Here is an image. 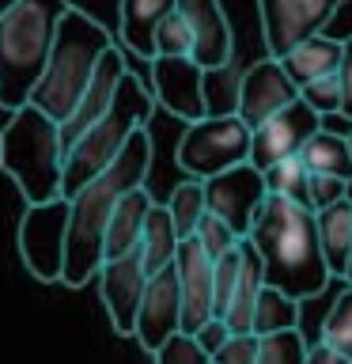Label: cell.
I'll list each match as a JSON object with an SVG mask.
<instances>
[{"label": "cell", "mask_w": 352, "mask_h": 364, "mask_svg": "<svg viewBox=\"0 0 352 364\" xmlns=\"http://www.w3.org/2000/svg\"><path fill=\"white\" fill-rule=\"evenodd\" d=\"M152 171V136L148 125L136 129L125 148L114 156V164L106 171H99L84 190H76V198L68 201V239H65V269L61 281L79 289L99 273L102 266V232L114 213L121 193H129L148 182Z\"/></svg>", "instance_id": "obj_1"}, {"label": "cell", "mask_w": 352, "mask_h": 364, "mask_svg": "<svg viewBox=\"0 0 352 364\" xmlns=\"http://www.w3.org/2000/svg\"><path fill=\"white\" fill-rule=\"evenodd\" d=\"M246 243L258 250L265 284L292 296L295 304L322 296L326 284L334 281L326 269L322 247H318L314 213L307 205L265 193V201H261L254 224L246 232Z\"/></svg>", "instance_id": "obj_2"}, {"label": "cell", "mask_w": 352, "mask_h": 364, "mask_svg": "<svg viewBox=\"0 0 352 364\" xmlns=\"http://www.w3.org/2000/svg\"><path fill=\"white\" fill-rule=\"evenodd\" d=\"M110 46H114L110 31L102 27L95 16H87V11H79V8H68L61 16V23H57L50 61H45L27 102L61 125L79 102L91 73H95V65H99V57L106 53Z\"/></svg>", "instance_id": "obj_3"}, {"label": "cell", "mask_w": 352, "mask_h": 364, "mask_svg": "<svg viewBox=\"0 0 352 364\" xmlns=\"http://www.w3.org/2000/svg\"><path fill=\"white\" fill-rule=\"evenodd\" d=\"M68 0H16L0 16V110L27 107Z\"/></svg>", "instance_id": "obj_4"}, {"label": "cell", "mask_w": 352, "mask_h": 364, "mask_svg": "<svg viewBox=\"0 0 352 364\" xmlns=\"http://www.w3.org/2000/svg\"><path fill=\"white\" fill-rule=\"evenodd\" d=\"M152 110H155V99H152V91L144 87V80L125 73L118 91H114V102L106 107V114H102L79 141H72L65 148L61 198L72 201L76 190H84L99 171H106L114 164V156L125 148V141L152 122Z\"/></svg>", "instance_id": "obj_5"}, {"label": "cell", "mask_w": 352, "mask_h": 364, "mask_svg": "<svg viewBox=\"0 0 352 364\" xmlns=\"http://www.w3.org/2000/svg\"><path fill=\"white\" fill-rule=\"evenodd\" d=\"M0 171L19 186L27 205H45L61 198L65 148L57 122L45 118L31 102L11 110L8 125L0 129Z\"/></svg>", "instance_id": "obj_6"}, {"label": "cell", "mask_w": 352, "mask_h": 364, "mask_svg": "<svg viewBox=\"0 0 352 364\" xmlns=\"http://www.w3.org/2000/svg\"><path fill=\"white\" fill-rule=\"evenodd\" d=\"M250 156V129L235 114H220V118H201L189 122L178 141V167L186 178H212L227 167L246 164Z\"/></svg>", "instance_id": "obj_7"}, {"label": "cell", "mask_w": 352, "mask_h": 364, "mask_svg": "<svg viewBox=\"0 0 352 364\" xmlns=\"http://www.w3.org/2000/svg\"><path fill=\"white\" fill-rule=\"evenodd\" d=\"M65 239H68V201L27 205L19 220V255L38 281H61L65 269Z\"/></svg>", "instance_id": "obj_8"}, {"label": "cell", "mask_w": 352, "mask_h": 364, "mask_svg": "<svg viewBox=\"0 0 352 364\" xmlns=\"http://www.w3.org/2000/svg\"><path fill=\"white\" fill-rule=\"evenodd\" d=\"M345 0H258L265 57H280L311 34H322Z\"/></svg>", "instance_id": "obj_9"}, {"label": "cell", "mask_w": 352, "mask_h": 364, "mask_svg": "<svg viewBox=\"0 0 352 364\" xmlns=\"http://www.w3.org/2000/svg\"><path fill=\"white\" fill-rule=\"evenodd\" d=\"M261 201H265V178L250 164L227 167L220 175L204 178V209L212 216H220L238 239H246Z\"/></svg>", "instance_id": "obj_10"}, {"label": "cell", "mask_w": 352, "mask_h": 364, "mask_svg": "<svg viewBox=\"0 0 352 364\" xmlns=\"http://www.w3.org/2000/svg\"><path fill=\"white\" fill-rule=\"evenodd\" d=\"M292 99H299V87L288 80L277 57H261V61L246 65L235 87V118L246 129H258L273 114H280Z\"/></svg>", "instance_id": "obj_11"}, {"label": "cell", "mask_w": 352, "mask_h": 364, "mask_svg": "<svg viewBox=\"0 0 352 364\" xmlns=\"http://www.w3.org/2000/svg\"><path fill=\"white\" fill-rule=\"evenodd\" d=\"M175 11L189 27V61L216 73V68L231 65L235 57V31L227 23L224 0H175Z\"/></svg>", "instance_id": "obj_12"}, {"label": "cell", "mask_w": 352, "mask_h": 364, "mask_svg": "<svg viewBox=\"0 0 352 364\" xmlns=\"http://www.w3.org/2000/svg\"><path fill=\"white\" fill-rule=\"evenodd\" d=\"M152 91L155 107H163L178 122H201L204 114V68H197L189 57H152Z\"/></svg>", "instance_id": "obj_13"}, {"label": "cell", "mask_w": 352, "mask_h": 364, "mask_svg": "<svg viewBox=\"0 0 352 364\" xmlns=\"http://www.w3.org/2000/svg\"><path fill=\"white\" fill-rule=\"evenodd\" d=\"M318 133V114L307 107L303 99H292L280 114H273L269 122H261L258 129H250V156L246 164L265 171L284 156H295L299 148Z\"/></svg>", "instance_id": "obj_14"}, {"label": "cell", "mask_w": 352, "mask_h": 364, "mask_svg": "<svg viewBox=\"0 0 352 364\" xmlns=\"http://www.w3.org/2000/svg\"><path fill=\"white\" fill-rule=\"evenodd\" d=\"M99 296H102V307H106L110 323L118 334L133 338V323H136V307H141V296H144V284L152 273L144 269L141 262V250H129L121 258H110L99 266Z\"/></svg>", "instance_id": "obj_15"}, {"label": "cell", "mask_w": 352, "mask_h": 364, "mask_svg": "<svg viewBox=\"0 0 352 364\" xmlns=\"http://www.w3.org/2000/svg\"><path fill=\"white\" fill-rule=\"evenodd\" d=\"M178 330H182L178 277H175V266H163L144 284L141 307H136V323H133V338L141 341L148 353H155L170 334H178Z\"/></svg>", "instance_id": "obj_16"}, {"label": "cell", "mask_w": 352, "mask_h": 364, "mask_svg": "<svg viewBox=\"0 0 352 364\" xmlns=\"http://www.w3.org/2000/svg\"><path fill=\"white\" fill-rule=\"evenodd\" d=\"M175 277H178V296H182V334H193L201 323L212 315V258L201 250L193 235L178 239L175 250Z\"/></svg>", "instance_id": "obj_17"}, {"label": "cell", "mask_w": 352, "mask_h": 364, "mask_svg": "<svg viewBox=\"0 0 352 364\" xmlns=\"http://www.w3.org/2000/svg\"><path fill=\"white\" fill-rule=\"evenodd\" d=\"M125 73H129V61H125V53L110 46V50L99 57L95 73H91L84 95H79V102L72 107V114H68L61 125H57V133H61V148H68L72 141H79V136H84L91 125H95L102 114H106V107L114 102V91H118V84H121Z\"/></svg>", "instance_id": "obj_18"}, {"label": "cell", "mask_w": 352, "mask_h": 364, "mask_svg": "<svg viewBox=\"0 0 352 364\" xmlns=\"http://www.w3.org/2000/svg\"><path fill=\"white\" fill-rule=\"evenodd\" d=\"M175 11V0H118V38L125 53L152 61L155 57V27Z\"/></svg>", "instance_id": "obj_19"}, {"label": "cell", "mask_w": 352, "mask_h": 364, "mask_svg": "<svg viewBox=\"0 0 352 364\" xmlns=\"http://www.w3.org/2000/svg\"><path fill=\"white\" fill-rule=\"evenodd\" d=\"M341 50H345V38H334V34L322 31V34L303 38L299 46H292V50L280 57V68L288 73V80L295 87H303V84H311V80L337 76Z\"/></svg>", "instance_id": "obj_20"}, {"label": "cell", "mask_w": 352, "mask_h": 364, "mask_svg": "<svg viewBox=\"0 0 352 364\" xmlns=\"http://www.w3.org/2000/svg\"><path fill=\"white\" fill-rule=\"evenodd\" d=\"M152 201L155 198L148 193V186H136V190H129V193L118 198V205H114V213L106 220V232H102V262L121 258V255H129V250L136 247Z\"/></svg>", "instance_id": "obj_21"}, {"label": "cell", "mask_w": 352, "mask_h": 364, "mask_svg": "<svg viewBox=\"0 0 352 364\" xmlns=\"http://www.w3.org/2000/svg\"><path fill=\"white\" fill-rule=\"evenodd\" d=\"M314 232H318V247H322L329 277H341L352 255V190H348V198L314 213Z\"/></svg>", "instance_id": "obj_22"}, {"label": "cell", "mask_w": 352, "mask_h": 364, "mask_svg": "<svg viewBox=\"0 0 352 364\" xmlns=\"http://www.w3.org/2000/svg\"><path fill=\"white\" fill-rule=\"evenodd\" d=\"M261 289H265V269H261L258 250L246 239H238V281H235L231 304L224 311V323L231 334H250V315H254V300Z\"/></svg>", "instance_id": "obj_23"}, {"label": "cell", "mask_w": 352, "mask_h": 364, "mask_svg": "<svg viewBox=\"0 0 352 364\" xmlns=\"http://www.w3.org/2000/svg\"><path fill=\"white\" fill-rule=\"evenodd\" d=\"M136 250H141V262H144L148 273H159L163 266L175 262L178 232H175V224H170L167 205L152 201V209L144 216V228H141V239H136Z\"/></svg>", "instance_id": "obj_24"}, {"label": "cell", "mask_w": 352, "mask_h": 364, "mask_svg": "<svg viewBox=\"0 0 352 364\" xmlns=\"http://www.w3.org/2000/svg\"><path fill=\"white\" fill-rule=\"evenodd\" d=\"M295 156L303 159V167L311 171V175H334V178L352 182V156H348L345 136L318 129V133H314L311 141H307Z\"/></svg>", "instance_id": "obj_25"}, {"label": "cell", "mask_w": 352, "mask_h": 364, "mask_svg": "<svg viewBox=\"0 0 352 364\" xmlns=\"http://www.w3.org/2000/svg\"><path fill=\"white\" fill-rule=\"evenodd\" d=\"M303 315H299V304L292 296H284L280 289H261L258 300H254V315H250V334L265 338V334H280V330H299Z\"/></svg>", "instance_id": "obj_26"}, {"label": "cell", "mask_w": 352, "mask_h": 364, "mask_svg": "<svg viewBox=\"0 0 352 364\" xmlns=\"http://www.w3.org/2000/svg\"><path fill=\"white\" fill-rule=\"evenodd\" d=\"M167 213H170V224H175L178 239L193 235L197 220H201L204 213H209V209H204V182H201V178L178 182V186L167 193Z\"/></svg>", "instance_id": "obj_27"}, {"label": "cell", "mask_w": 352, "mask_h": 364, "mask_svg": "<svg viewBox=\"0 0 352 364\" xmlns=\"http://www.w3.org/2000/svg\"><path fill=\"white\" fill-rule=\"evenodd\" d=\"M261 178H265V193H273V198H288L295 205H307V178H311V171L303 167L299 156L277 159L273 167L261 171ZM307 209H311V205H307Z\"/></svg>", "instance_id": "obj_28"}, {"label": "cell", "mask_w": 352, "mask_h": 364, "mask_svg": "<svg viewBox=\"0 0 352 364\" xmlns=\"http://www.w3.org/2000/svg\"><path fill=\"white\" fill-rule=\"evenodd\" d=\"M318 341H322L326 349H334V353L352 360V289L348 284L334 300L329 315L322 318V326H318Z\"/></svg>", "instance_id": "obj_29"}, {"label": "cell", "mask_w": 352, "mask_h": 364, "mask_svg": "<svg viewBox=\"0 0 352 364\" xmlns=\"http://www.w3.org/2000/svg\"><path fill=\"white\" fill-rule=\"evenodd\" d=\"M307 360V334L303 330H280V334L258 338L254 364H303Z\"/></svg>", "instance_id": "obj_30"}, {"label": "cell", "mask_w": 352, "mask_h": 364, "mask_svg": "<svg viewBox=\"0 0 352 364\" xmlns=\"http://www.w3.org/2000/svg\"><path fill=\"white\" fill-rule=\"evenodd\" d=\"M235 281H238V243L231 250H224L220 258H212V315L216 318H224L227 304H231Z\"/></svg>", "instance_id": "obj_31"}, {"label": "cell", "mask_w": 352, "mask_h": 364, "mask_svg": "<svg viewBox=\"0 0 352 364\" xmlns=\"http://www.w3.org/2000/svg\"><path fill=\"white\" fill-rule=\"evenodd\" d=\"M193 239L201 243V250H204L209 258H220L224 250H231V247L238 243V235L220 220V216H212V213H204L201 220H197V228H193Z\"/></svg>", "instance_id": "obj_32"}, {"label": "cell", "mask_w": 352, "mask_h": 364, "mask_svg": "<svg viewBox=\"0 0 352 364\" xmlns=\"http://www.w3.org/2000/svg\"><path fill=\"white\" fill-rule=\"evenodd\" d=\"M155 57H189V27L178 11L155 27Z\"/></svg>", "instance_id": "obj_33"}, {"label": "cell", "mask_w": 352, "mask_h": 364, "mask_svg": "<svg viewBox=\"0 0 352 364\" xmlns=\"http://www.w3.org/2000/svg\"><path fill=\"white\" fill-rule=\"evenodd\" d=\"M299 99L318 114V118H326V114H341V87H337V76H322V80H311V84H303V87H299Z\"/></svg>", "instance_id": "obj_34"}, {"label": "cell", "mask_w": 352, "mask_h": 364, "mask_svg": "<svg viewBox=\"0 0 352 364\" xmlns=\"http://www.w3.org/2000/svg\"><path fill=\"white\" fill-rule=\"evenodd\" d=\"M152 357H155V364H209V357L201 353V346L193 341V334H182V330L170 334Z\"/></svg>", "instance_id": "obj_35"}, {"label": "cell", "mask_w": 352, "mask_h": 364, "mask_svg": "<svg viewBox=\"0 0 352 364\" xmlns=\"http://www.w3.org/2000/svg\"><path fill=\"white\" fill-rule=\"evenodd\" d=\"M348 190H352V182H345V178L311 175V178H307V205H311V213H318V209H326V205L348 198Z\"/></svg>", "instance_id": "obj_36"}, {"label": "cell", "mask_w": 352, "mask_h": 364, "mask_svg": "<svg viewBox=\"0 0 352 364\" xmlns=\"http://www.w3.org/2000/svg\"><path fill=\"white\" fill-rule=\"evenodd\" d=\"M258 357V334H231L212 353V364H254Z\"/></svg>", "instance_id": "obj_37"}, {"label": "cell", "mask_w": 352, "mask_h": 364, "mask_svg": "<svg viewBox=\"0 0 352 364\" xmlns=\"http://www.w3.org/2000/svg\"><path fill=\"white\" fill-rule=\"evenodd\" d=\"M227 338H231V330H227V323H224V318H209V323H201L197 330H193V341L201 346V353H204L209 360H212V353L220 349Z\"/></svg>", "instance_id": "obj_38"}, {"label": "cell", "mask_w": 352, "mask_h": 364, "mask_svg": "<svg viewBox=\"0 0 352 364\" xmlns=\"http://www.w3.org/2000/svg\"><path fill=\"white\" fill-rule=\"evenodd\" d=\"M337 87H341V114L352 122V34L345 38L341 50V65H337Z\"/></svg>", "instance_id": "obj_39"}, {"label": "cell", "mask_w": 352, "mask_h": 364, "mask_svg": "<svg viewBox=\"0 0 352 364\" xmlns=\"http://www.w3.org/2000/svg\"><path fill=\"white\" fill-rule=\"evenodd\" d=\"M303 364H352L348 357H341V353L326 349L322 341H314V346H307V360Z\"/></svg>", "instance_id": "obj_40"}, {"label": "cell", "mask_w": 352, "mask_h": 364, "mask_svg": "<svg viewBox=\"0 0 352 364\" xmlns=\"http://www.w3.org/2000/svg\"><path fill=\"white\" fill-rule=\"evenodd\" d=\"M341 281H345L348 289H352V255H348V262H345V273H341Z\"/></svg>", "instance_id": "obj_41"}, {"label": "cell", "mask_w": 352, "mask_h": 364, "mask_svg": "<svg viewBox=\"0 0 352 364\" xmlns=\"http://www.w3.org/2000/svg\"><path fill=\"white\" fill-rule=\"evenodd\" d=\"M11 4H16V0H0V16H4V11H8Z\"/></svg>", "instance_id": "obj_42"}, {"label": "cell", "mask_w": 352, "mask_h": 364, "mask_svg": "<svg viewBox=\"0 0 352 364\" xmlns=\"http://www.w3.org/2000/svg\"><path fill=\"white\" fill-rule=\"evenodd\" d=\"M345 144H348V156H352V129H348V136H345Z\"/></svg>", "instance_id": "obj_43"}, {"label": "cell", "mask_w": 352, "mask_h": 364, "mask_svg": "<svg viewBox=\"0 0 352 364\" xmlns=\"http://www.w3.org/2000/svg\"><path fill=\"white\" fill-rule=\"evenodd\" d=\"M209 364H212V360H209Z\"/></svg>", "instance_id": "obj_44"}]
</instances>
